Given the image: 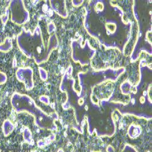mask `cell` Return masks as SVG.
Masks as SVG:
<instances>
[{
  "instance_id": "obj_6",
  "label": "cell",
  "mask_w": 152,
  "mask_h": 152,
  "mask_svg": "<svg viewBox=\"0 0 152 152\" xmlns=\"http://www.w3.org/2000/svg\"><path fill=\"white\" fill-rule=\"evenodd\" d=\"M14 129V125L12 124V122L6 120L4 122L3 125V132L5 136H7Z\"/></svg>"
},
{
  "instance_id": "obj_3",
  "label": "cell",
  "mask_w": 152,
  "mask_h": 152,
  "mask_svg": "<svg viewBox=\"0 0 152 152\" xmlns=\"http://www.w3.org/2000/svg\"><path fill=\"white\" fill-rule=\"evenodd\" d=\"M15 74L17 79L24 83L27 90H31L34 87L33 70L31 68H19Z\"/></svg>"
},
{
  "instance_id": "obj_5",
  "label": "cell",
  "mask_w": 152,
  "mask_h": 152,
  "mask_svg": "<svg viewBox=\"0 0 152 152\" xmlns=\"http://www.w3.org/2000/svg\"><path fill=\"white\" fill-rule=\"evenodd\" d=\"M12 40L10 38L7 37L4 40L3 43L0 45V51L7 53L12 49Z\"/></svg>"
},
{
  "instance_id": "obj_2",
  "label": "cell",
  "mask_w": 152,
  "mask_h": 152,
  "mask_svg": "<svg viewBox=\"0 0 152 152\" xmlns=\"http://www.w3.org/2000/svg\"><path fill=\"white\" fill-rule=\"evenodd\" d=\"M11 13V21L18 25H22L28 21L29 13L25 7L24 3L21 0H13L9 5Z\"/></svg>"
},
{
  "instance_id": "obj_1",
  "label": "cell",
  "mask_w": 152,
  "mask_h": 152,
  "mask_svg": "<svg viewBox=\"0 0 152 152\" xmlns=\"http://www.w3.org/2000/svg\"><path fill=\"white\" fill-rule=\"evenodd\" d=\"M17 42L21 51L28 57L34 59L38 65L46 61L53 50L58 47L55 34L50 37L48 46H45L39 26L35 28L33 34L30 31L23 30L17 37Z\"/></svg>"
},
{
  "instance_id": "obj_8",
  "label": "cell",
  "mask_w": 152,
  "mask_h": 152,
  "mask_svg": "<svg viewBox=\"0 0 152 152\" xmlns=\"http://www.w3.org/2000/svg\"><path fill=\"white\" fill-rule=\"evenodd\" d=\"M40 77H42V75H44V80H46V79H47V73H46V72L43 69L40 68Z\"/></svg>"
},
{
  "instance_id": "obj_4",
  "label": "cell",
  "mask_w": 152,
  "mask_h": 152,
  "mask_svg": "<svg viewBox=\"0 0 152 152\" xmlns=\"http://www.w3.org/2000/svg\"><path fill=\"white\" fill-rule=\"evenodd\" d=\"M53 9L60 17L66 18L68 12L66 9L65 1H50Z\"/></svg>"
},
{
  "instance_id": "obj_7",
  "label": "cell",
  "mask_w": 152,
  "mask_h": 152,
  "mask_svg": "<svg viewBox=\"0 0 152 152\" xmlns=\"http://www.w3.org/2000/svg\"><path fill=\"white\" fill-rule=\"evenodd\" d=\"M7 80V75L3 72L0 71V85L4 83Z\"/></svg>"
}]
</instances>
